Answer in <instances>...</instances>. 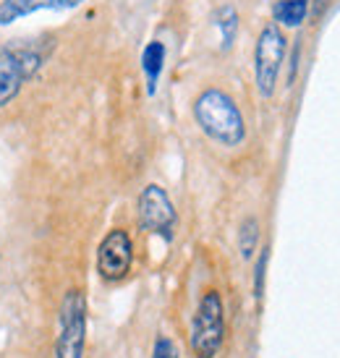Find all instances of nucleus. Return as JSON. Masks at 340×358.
I'll use <instances>...</instances> for the list:
<instances>
[{
	"label": "nucleus",
	"mask_w": 340,
	"mask_h": 358,
	"mask_svg": "<svg viewBox=\"0 0 340 358\" xmlns=\"http://www.w3.org/2000/svg\"><path fill=\"white\" fill-rule=\"evenodd\" d=\"M194 120L212 141L222 147H239L246 139V123L241 115L239 105L233 102L228 92L222 90H204L194 100Z\"/></svg>",
	"instance_id": "f257e3e1"
},
{
	"label": "nucleus",
	"mask_w": 340,
	"mask_h": 358,
	"mask_svg": "<svg viewBox=\"0 0 340 358\" xmlns=\"http://www.w3.org/2000/svg\"><path fill=\"white\" fill-rule=\"evenodd\" d=\"M225 340V311L218 290H207L201 296L197 314L191 319V353L197 358H215Z\"/></svg>",
	"instance_id": "f03ea898"
},
{
	"label": "nucleus",
	"mask_w": 340,
	"mask_h": 358,
	"mask_svg": "<svg viewBox=\"0 0 340 358\" xmlns=\"http://www.w3.org/2000/svg\"><path fill=\"white\" fill-rule=\"evenodd\" d=\"M45 52L34 45H10L0 50V110L10 105L24 84L42 69Z\"/></svg>",
	"instance_id": "7ed1b4c3"
},
{
	"label": "nucleus",
	"mask_w": 340,
	"mask_h": 358,
	"mask_svg": "<svg viewBox=\"0 0 340 358\" xmlns=\"http://www.w3.org/2000/svg\"><path fill=\"white\" fill-rule=\"evenodd\" d=\"M288 50V42L283 29L270 21L257 37V48H254V79H257V92L262 97L270 100L278 87V76L283 69V58Z\"/></svg>",
	"instance_id": "20e7f679"
},
{
	"label": "nucleus",
	"mask_w": 340,
	"mask_h": 358,
	"mask_svg": "<svg viewBox=\"0 0 340 358\" xmlns=\"http://www.w3.org/2000/svg\"><path fill=\"white\" fill-rule=\"evenodd\" d=\"M87 343V299L81 290H69L60 303L55 358H81Z\"/></svg>",
	"instance_id": "39448f33"
},
{
	"label": "nucleus",
	"mask_w": 340,
	"mask_h": 358,
	"mask_svg": "<svg viewBox=\"0 0 340 358\" xmlns=\"http://www.w3.org/2000/svg\"><path fill=\"white\" fill-rule=\"evenodd\" d=\"M139 225L147 233H155L165 241H173V236H176L178 215H176V207L170 201L168 191L157 183L144 186V191L139 194Z\"/></svg>",
	"instance_id": "423d86ee"
},
{
	"label": "nucleus",
	"mask_w": 340,
	"mask_h": 358,
	"mask_svg": "<svg viewBox=\"0 0 340 358\" xmlns=\"http://www.w3.org/2000/svg\"><path fill=\"white\" fill-rule=\"evenodd\" d=\"M131 262H134V243L126 230H111L102 238L100 249H97V272L102 280L108 282H120L131 272Z\"/></svg>",
	"instance_id": "0eeeda50"
},
{
	"label": "nucleus",
	"mask_w": 340,
	"mask_h": 358,
	"mask_svg": "<svg viewBox=\"0 0 340 358\" xmlns=\"http://www.w3.org/2000/svg\"><path fill=\"white\" fill-rule=\"evenodd\" d=\"M84 0H0V27H10L37 10H71Z\"/></svg>",
	"instance_id": "6e6552de"
},
{
	"label": "nucleus",
	"mask_w": 340,
	"mask_h": 358,
	"mask_svg": "<svg viewBox=\"0 0 340 358\" xmlns=\"http://www.w3.org/2000/svg\"><path fill=\"white\" fill-rule=\"evenodd\" d=\"M162 69H165V45L160 40L147 42V48L141 52V71L147 76V92L150 94L157 92V81L162 76Z\"/></svg>",
	"instance_id": "1a4fd4ad"
},
{
	"label": "nucleus",
	"mask_w": 340,
	"mask_h": 358,
	"mask_svg": "<svg viewBox=\"0 0 340 358\" xmlns=\"http://www.w3.org/2000/svg\"><path fill=\"white\" fill-rule=\"evenodd\" d=\"M311 0H278L272 6V21L278 27H288V29H296L304 24L306 13H309Z\"/></svg>",
	"instance_id": "9d476101"
},
{
	"label": "nucleus",
	"mask_w": 340,
	"mask_h": 358,
	"mask_svg": "<svg viewBox=\"0 0 340 358\" xmlns=\"http://www.w3.org/2000/svg\"><path fill=\"white\" fill-rule=\"evenodd\" d=\"M215 27L220 29V42L222 50H230L233 42H236V34H239V13L233 6H222L215 13Z\"/></svg>",
	"instance_id": "9b49d317"
},
{
	"label": "nucleus",
	"mask_w": 340,
	"mask_h": 358,
	"mask_svg": "<svg viewBox=\"0 0 340 358\" xmlns=\"http://www.w3.org/2000/svg\"><path fill=\"white\" fill-rule=\"evenodd\" d=\"M260 246V222L257 217H246L239 230V251L243 259H251Z\"/></svg>",
	"instance_id": "f8f14e48"
},
{
	"label": "nucleus",
	"mask_w": 340,
	"mask_h": 358,
	"mask_svg": "<svg viewBox=\"0 0 340 358\" xmlns=\"http://www.w3.org/2000/svg\"><path fill=\"white\" fill-rule=\"evenodd\" d=\"M267 264H270V246L260 251V259L254 264V299L262 301L264 296V275H267Z\"/></svg>",
	"instance_id": "ddd939ff"
},
{
	"label": "nucleus",
	"mask_w": 340,
	"mask_h": 358,
	"mask_svg": "<svg viewBox=\"0 0 340 358\" xmlns=\"http://www.w3.org/2000/svg\"><path fill=\"white\" fill-rule=\"evenodd\" d=\"M152 358H180L178 345L170 338H160L155 343V350H152Z\"/></svg>",
	"instance_id": "4468645a"
},
{
	"label": "nucleus",
	"mask_w": 340,
	"mask_h": 358,
	"mask_svg": "<svg viewBox=\"0 0 340 358\" xmlns=\"http://www.w3.org/2000/svg\"><path fill=\"white\" fill-rule=\"evenodd\" d=\"M301 40L293 42V50H290V71H288V87L296 81V73H299V58H301Z\"/></svg>",
	"instance_id": "2eb2a0df"
},
{
	"label": "nucleus",
	"mask_w": 340,
	"mask_h": 358,
	"mask_svg": "<svg viewBox=\"0 0 340 358\" xmlns=\"http://www.w3.org/2000/svg\"><path fill=\"white\" fill-rule=\"evenodd\" d=\"M330 3H332V0H314V3L309 6L311 16H314V19H322V16H325V10L330 8Z\"/></svg>",
	"instance_id": "dca6fc26"
}]
</instances>
